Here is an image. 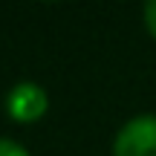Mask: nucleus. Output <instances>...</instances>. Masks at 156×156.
<instances>
[{
    "mask_svg": "<svg viewBox=\"0 0 156 156\" xmlns=\"http://www.w3.org/2000/svg\"><path fill=\"white\" fill-rule=\"evenodd\" d=\"M145 26H147V32L156 38V0H151V3L145 6Z\"/></svg>",
    "mask_w": 156,
    "mask_h": 156,
    "instance_id": "20e7f679",
    "label": "nucleus"
},
{
    "mask_svg": "<svg viewBox=\"0 0 156 156\" xmlns=\"http://www.w3.org/2000/svg\"><path fill=\"white\" fill-rule=\"evenodd\" d=\"M113 156H156V116H136L119 130Z\"/></svg>",
    "mask_w": 156,
    "mask_h": 156,
    "instance_id": "f257e3e1",
    "label": "nucleus"
},
{
    "mask_svg": "<svg viewBox=\"0 0 156 156\" xmlns=\"http://www.w3.org/2000/svg\"><path fill=\"white\" fill-rule=\"evenodd\" d=\"M0 156H29V153L23 151L17 142H12V139H0Z\"/></svg>",
    "mask_w": 156,
    "mask_h": 156,
    "instance_id": "7ed1b4c3",
    "label": "nucleus"
},
{
    "mask_svg": "<svg viewBox=\"0 0 156 156\" xmlns=\"http://www.w3.org/2000/svg\"><path fill=\"white\" fill-rule=\"evenodd\" d=\"M6 107H9V116L15 122H38L46 113V93L38 84H29V81L17 84V87H12Z\"/></svg>",
    "mask_w": 156,
    "mask_h": 156,
    "instance_id": "f03ea898",
    "label": "nucleus"
}]
</instances>
